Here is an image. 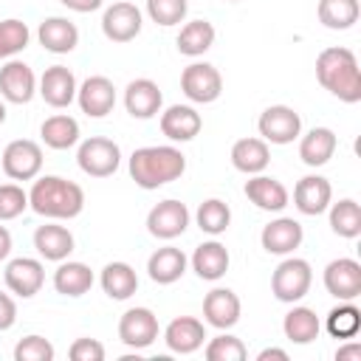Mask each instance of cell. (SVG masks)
Returning a JSON list of instances; mask_svg holds the SVG:
<instances>
[{
    "mask_svg": "<svg viewBox=\"0 0 361 361\" xmlns=\"http://www.w3.org/2000/svg\"><path fill=\"white\" fill-rule=\"evenodd\" d=\"M28 209L48 220H71L85 209V189L59 175H42L28 192Z\"/></svg>",
    "mask_w": 361,
    "mask_h": 361,
    "instance_id": "obj_1",
    "label": "cell"
},
{
    "mask_svg": "<svg viewBox=\"0 0 361 361\" xmlns=\"http://www.w3.org/2000/svg\"><path fill=\"white\" fill-rule=\"evenodd\" d=\"M130 178L141 189H158L178 180L186 172V155L172 144L138 147L130 155Z\"/></svg>",
    "mask_w": 361,
    "mask_h": 361,
    "instance_id": "obj_2",
    "label": "cell"
},
{
    "mask_svg": "<svg viewBox=\"0 0 361 361\" xmlns=\"http://www.w3.org/2000/svg\"><path fill=\"white\" fill-rule=\"evenodd\" d=\"M316 79L336 99H341L347 104L361 102V71H358V59L350 48H344V45L324 48L316 56Z\"/></svg>",
    "mask_w": 361,
    "mask_h": 361,
    "instance_id": "obj_3",
    "label": "cell"
},
{
    "mask_svg": "<svg viewBox=\"0 0 361 361\" xmlns=\"http://www.w3.org/2000/svg\"><path fill=\"white\" fill-rule=\"evenodd\" d=\"M310 285H313V268L302 257H285L271 274V293L285 305L302 302Z\"/></svg>",
    "mask_w": 361,
    "mask_h": 361,
    "instance_id": "obj_4",
    "label": "cell"
},
{
    "mask_svg": "<svg viewBox=\"0 0 361 361\" xmlns=\"http://www.w3.org/2000/svg\"><path fill=\"white\" fill-rule=\"evenodd\" d=\"M76 164L90 178H110L121 164V149L113 138L90 135L76 149Z\"/></svg>",
    "mask_w": 361,
    "mask_h": 361,
    "instance_id": "obj_5",
    "label": "cell"
},
{
    "mask_svg": "<svg viewBox=\"0 0 361 361\" xmlns=\"http://www.w3.org/2000/svg\"><path fill=\"white\" fill-rule=\"evenodd\" d=\"M180 90L195 104H212L223 93V76L209 62H192L180 73Z\"/></svg>",
    "mask_w": 361,
    "mask_h": 361,
    "instance_id": "obj_6",
    "label": "cell"
},
{
    "mask_svg": "<svg viewBox=\"0 0 361 361\" xmlns=\"http://www.w3.org/2000/svg\"><path fill=\"white\" fill-rule=\"evenodd\" d=\"M0 164L11 180H34L42 169V147L31 138H17L6 144Z\"/></svg>",
    "mask_w": 361,
    "mask_h": 361,
    "instance_id": "obj_7",
    "label": "cell"
},
{
    "mask_svg": "<svg viewBox=\"0 0 361 361\" xmlns=\"http://www.w3.org/2000/svg\"><path fill=\"white\" fill-rule=\"evenodd\" d=\"M257 130L268 144H290L302 135V118L288 104H271L259 113Z\"/></svg>",
    "mask_w": 361,
    "mask_h": 361,
    "instance_id": "obj_8",
    "label": "cell"
},
{
    "mask_svg": "<svg viewBox=\"0 0 361 361\" xmlns=\"http://www.w3.org/2000/svg\"><path fill=\"white\" fill-rule=\"evenodd\" d=\"M161 327H158V316L149 307H130L121 313L118 319V338L124 347L130 350H147L155 338H158Z\"/></svg>",
    "mask_w": 361,
    "mask_h": 361,
    "instance_id": "obj_9",
    "label": "cell"
},
{
    "mask_svg": "<svg viewBox=\"0 0 361 361\" xmlns=\"http://www.w3.org/2000/svg\"><path fill=\"white\" fill-rule=\"evenodd\" d=\"M189 220H192V214H189L186 203L169 197V200H161V203H155L149 209L147 231L152 237H158V240H175L189 228Z\"/></svg>",
    "mask_w": 361,
    "mask_h": 361,
    "instance_id": "obj_10",
    "label": "cell"
},
{
    "mask_svg": "<svg viewBox=\"0 0 361 361\" xmlns=\"http://www.w3.org/2000/svg\"><path fill=\"white\" fill-rule=\"evenodd\" d=\"M141 25H144V17H141V8L135 3H127V0H118L113 6L104 8L102 14V31L110 42H130L141 34Z\"/></svg>",
    "mask_w": 361,
    "mask_h": 361,
    "instance_id": "obj_11",
    "label": "cell"
},
{
    "mask_svg": "<svg viewBox=\"0 0 361 361\" xmlns=\"http://www.w3.org/2000/svg\"><path fill=\"white\" fill-rule=\"evenodd\" d=\"M324 288L338 302H355L361 296V265L353 257H338L324 268Z\"/></svg>",
    "mask_w": 361,
    "mask_h": 361,
    "instance_id": "obj_12",
    "label": "cell"
},
{
    "mask_svg": "<svg viewBox=\"0 0 361 361\" xmlns=\"http://www.w3.org/2000/svg\"><path fill=\"white\" fill-rule=\"evenodd\" d=\"M37 93V76L23 59H6L0 68V99L11 104H28Z\"/></svg>",
    "mask_w": 361,
    "mask_h": 361,
    "instance_id": "obj_13",
    "label": "cell"
},
{
    "mask_svg": "<svg viewBox=\"0 0 361 361\" xmlns=\"http://www.w3.org/2000/svg\"><path fill=\"white\" fill-rule=\"evenodd\" d=\"M3 279H6V288H8L14 296L31 299V296H37V293L42 290V285H45V268H42V262L34 259V257H17V259H11V262L6 265Z\"/></svg>",
    "mask_w": 361,
    "mask_h": 361,
    "instance_id": "obj_14",
    "label": "cell"
},
{
    "mask_svg": "<svg viewBox=\"0 0 361 361\" xmlns=\"http://www.w3.org/2000/svg\"><path fill=\"white\" fill-rule=\"evenodd\" d=\"M76 102L82 107L85 116L90 118H104L113 107H116V85L96 73V76H87L79 87H76Z\"/></svg>",
    "mask_w": 361,
    "mask_h": 361,
    "instance_id": "obj_15",
    "label": "cell"
},
{
    "mask_svg": "<svg viewBox=\"0 0 361 361\" xmlns=\"http://www.w3.org/2000/svg\"><path fill=\"white\" fill-rule=\"evenodd\" d=\"M76 76H73V71L71 68H65V65H51V68H45V73L37 79V93L45 99V104H51V107H56V110H62V107H68L73 99H76Z\"/></svg>",
    "mask_w": 361,
    "mask_h": 361,
    "instance_id": "obj_16",
    "label": "cell"
},
{
    "mask_svg": "<svg viewBox=\"0 0 361 361\" xmlns=\"http://www.w3.org/2000/svg\"><path fill=\"white\" fill-rule=\"evenodd\" d=\"M243 305L231 288H212L203 299V322L217 330H231L240 322Z\"/></svg>",
    "mask_w": 361,
    "mask_h": 361,
    "instance_id": "obj_17",
    "label": "cell"
},
{
    "mask_svg": "<svg viewBox=\"0 0 361 361\" xmlns=\"http://www.w3.org/2000/svg\"><path fill=\"white\" fill-rule=\"evenodd\" d=\"M302 240H305V228H302V223L293 220V217H276V220H271V223L262 228V234H259L262 248H265L268 254H276V257L293 254V251L302 245Z\"/></svg>",
    "mask_w": 361,
    "mask_h": 361,
    "instance_id": "obj_18",
    "label": "cell"
},
{
    "mask_svg": "<svg viewBox=\"0 0 361 361\" xmlns=\"http://www.w3.org/2000/svg\"><path fill=\"white\" fill-rule=\"evenodd\" d=\"M333 203V186L327 178L322 175H305L296 180L293 186V206L307 214V217H316L322 212H327V206Z\"/></svg>",
    "mask_w": 361,
    "mask_h": 361,
    "instance_id": "obj_19",
    "label": "cell"
},
{
    "mask_svg": "<svg viewBox=\"0 0 361 361\" xmlns=\"http://www.w3.org/2000/svg\"><path fill=\"white\" fill-rule=\"evenodd\" d=\"M161 104H164V93L158 87V82L141 76V79H133L127 87H124V107L133 118H152L161 113Z\"/></svg>",
    "mask_w": 361,
    "mask_h": 361,
    "instance_id": "obj_20",
    "label": "cell"
},
{
    "mask_svg": "<svg viewBox=\"0 0 361 361\" xmlns=\"http://www.w3.org/2000/svg\"><path fill=\"white\" fill-rule=\"evenodd\" d=\"M203 341H206V327L195 316H178L164 330V344L169 347V353H178V355H189L200 350Z\"/></svg>",
    "mask_w": 361,
    "mask_h": 361,
    "instance_id": "obj_21",
    "label": "cell"
},
{
    "mask_svg": "<svg viewBox=\"0 0 361 361\" xmlns=\"http://www.w3.org/2000/svg\"><path fill=\"white\" fill-rule=\"evenodd\" d=\"M200 127H203V118L192 104H169L161 113V133L175 144L192 141L200 133Z\"/></svg>",
    "mask_w": 361,
    "mask_h": 361,
    "instance_id": "obj_22",
    "label": "cell"
},
{
    "mask_svg": "<svg viewBox=\"0 0 361 361\" xmlns=\"http://www.w3.org/2000/svg\"><path fill=\"white\" fill-rule=\"evenodd\" d=\"M245 197L257 209H262V212H282L290 203V195H288L285 183L276 180V178H271V175H262V172L259 175H251L245 180Z\"/></svg>",
    "mask_w": 361,
    "mask_h": 361,
    "instance_id": "obj_23",
    "label": "cell"
},
{
    "mask_svg": "<svg viewBox=\"0 0 361 361\" xmlns=\"http://www.w3.org/2000/svg\"><path fill=\"white\" fill-rule=\"evenodd\" d=\"M37 39L51 54H71L79 45V28L68 17H45L37 28Z\"/></svg>",
    "mask_w": 361,
    "mask_h": 361,
    "instance_id": "obj_24",
    "label": "cell"
},
{
    "mask_svg": "<svg viewBox=\"0 0 361 361\" xmlns=\"http://www.w3.org/2000/svg\"><path fill=\"white\" fill-rule=\"evenodd\" d=\"M189 262H192V271H195L200 279L217 282L220 276H226V271H228V265H231V257H228V248H226L223 243L206 240V243H200V245L195 248V254H192Z\"/></svg>",
    "mask_w": 361,
    "mask_h": 361,
    "instance_id": "obj_25",
    "label": "cell"
},
{
    "mask_svg": "<svg viewBox=\"0 0 361 361\" xmlns=\"http://www.w3.org/2000/svg\"><path fill=\"white\" fill-rule=\"evenodd\" d=\"M34 248L42 259L48 262H62L71 257L73 251V234L59 226V223H45V226H37L34 231Z\"/></svg>",
    "mask_w": 361,
    "mask_h": 361,
    "instance_id": "obj_26",
    "label": "cell"
},
{
    "mask_svg": "<svg viewBox=\"0 0 361 361\" xmlns=\"http://www.w3.org/2000/svg\"><path fill=\"white\" fill-rule=\"evenodd\" d=\"M186 265H189V259H186V254H183L180 248L164 245V248H155V251L149 254V259H147V274H149V279L158 282V285H172V282H178V279L186 274Z\"/></svg>",
    "mask_w": 361,
    "mask_h": 361,
    "instance_id": "obj_27",
    "label": "cell"
},
{
    "mask_svg": "<svg viewBox=\"0 0 361 361\" xmlns=\"http://www.w3.org/2000/svg\"><path fill=\"white\" fill-rule=\"evenodd\" d=\"M271 164V149L268 141L262 138H240L231 147V166L243 175H259Z\"/></svg>",
    "mask_w": 361,
    "mask_h": 361,
    "instance_id": "obj_28",
    "label": "cell"
},
{
    "mask_svg": "<svg viewBox=\"0 0 361 361\" xmlns=\"http://www.w3.org/2000/svg\"><path fill=\"white\" fill-rule=\"evenodd\" d=\"M338 147V138L330 127H313L299 138V158L307 166H324Z\"/></svg>",
    "mask_w": 361,
    "mask_h": 361,
    "instance_id": "obj_29",
    "label": "cell"
},
{
    "mask_svg": "<svg viewBox=\"0 0 361 361\" xmlns=\"http://www.w3.org/2000/svg\"><path fill=\"white\" fill-rule=\"evenodd\" d=\"M282 333L293 344H310V341L319 338L322 322H319V316H316L313 307H305V305H296L293 302V307L282 319Z\"/></svg>",
    "mask_w": 361,
    "mask_h": 361,
    "instance_id": "obj_30",
    "label": "cell"
},
{
    "mask_svg": "<svg viewBox=\"0 0 361 361\" xmlns=\"http://www.w3.org/2000/svg\"><path fill=\"white\" fill-rule=\"evenodd\" d=\"M54 288H56V293L71 296V299L85 296L93 288V271H90V265L76 262V259H62L59 268L54 271Z\"/></svg>",
    "mask_w": 361,
    "mask_h": 361,
    "instance_id": "obj_31",
    "label": "cell"
},
{
    "mask_svg": "<svg viewBox=\"0 0 361 361\" xmlns=\"http://www.w3.org/2000/svg\"><path fill=\"white\" fill-rule=\"evenodd\" d=\"M99 285L110 299L124 302L138 290V274H135V268L130 262H107L102 268Z\"/></svg>",
    "mask_w": 361,
    "mask_h": 361,
    "instance_id": "obj_32",
    "label": "cell"
},
{
    "mask_svg": "<svg viewBox=\"0 0 361 361\" xmlns=\"http://www.w3.org/2000/svg\"><path fill=\"white\" fill-rule=\"evenodd\" d=\"M39 138L51 149H71L73 144H79V121L68 113H54L42 121Z\"/></svg>",
    "mask_w": 361,
    "mask_h": 361,
    "instance_id": "obj_33",
    "label": "cell"
},
{
    "mask_svg": "<svg viewBox=\"0 0 361 361\" xmlns=\"http://www.w3.org/2000/svg\"><path fill=\"white\" fill-rule=\"evenodd\" d=\"M214 37H217V31H214V25L209 20H192V23H186L180 28L175 42H178V51L183 56L195 59V56H203L214 45Z\"/></svg>",
    "mask_w": 361,
    "mask_h": 361,
    "instance_id": "obj_34",
    "label": "cell"
},
{
    "mask_svg": "<svg viewBox=\"0 0 361 361\" xmlns=\"http://www.w3.org/2000/svg\"><path fill=\"white\" fill-rule=\"evenodd\" d=\"M319 23L330 31H347L358 23V14H361V6L358 0H319Z\"/></svg>",
    "mask_w": 361,
    "mask_h": 361,
    "instance_id": "obj_35",
    "label": "cell"
},
{
    "mask_svg": "<svg viewBox=\"0 0 361 361\" xmlns=\"http://www.w3.org/2000/svg\"><path fill=\"white\" fill-rule=\"evenodd\" d=\"M195 223H197V228H200L203 234L220 237V234L231 226V209H228V203H223L220 197H209V200H203V203L197 206Z\"/></svg>",
    "mask_w": 361,
    "mask_h": 361,
    "instance_id": "obj_36",
    "label": "cell"
},
{
    "mask_svg": "<svg viewBox=\"0 0 361 361\" xmlns=\"http://www.w3.org/2000/svg\"><path fill=\"white\" fill-rule=\"evenodd\" d=\"M330 228L333 234L344 240H355L361 234V206L353 197H344L338 203H330Z\"/></svg>",
    "mask_w": 361,
    "mask_h": 361,
    "instance_id": "obj_37",
    "label": "cell"
},
{
    "mask_svg": "<svg viewBox=\"0 0 361 361\" xmlns=\"http://www.w3.org/2000/svg\"><path fill=\"white\" fill-rule=\"evenodd\" d=\"M324 327L333 338H355L358 330H361V310L355 307V302H338L327 319H324Z\"/></svg>",
    "mask_w": 361,
    "mask_h": 361,
    "instance_id": "obj_38",
    "label": "cell"
},
{
    "mask_svg": "<svg viewBox=\"0 0 361 361\" xmlns=\"http://www.w3.org/2000/svg\"><path fill=\"white\" fill-rule=\"evenodd\" d=\"M28 39H31V31L23 20L17 17L0 20V59H14L20 51L28 48Z\"/></svg>",
    "mask_w": 361,
    "mask_h": 361,
    "instance_id": "obj_39",
    "label": "cell"
},
{
    "mask_svg": "<svg viewBox=\"0 0 361 361\" xmlns=\"http://www.w3.org/2000/svg\"><path fill=\"white\" fill-rule=\"evenodd\" d=\"M203 355H206V361H243L248 355V350L237 336L220 333L203 347Z\"/></svg>",
    "mask_w": 361,
    "mask_h": 361,
    "instance_id": "obj_40",
    "label": "cell"
},
{
    "mask_svg": "<svg viewBox=\"0 0 361 361\" xmlns=\"http://www.w3.org/2000/svg\"><path fill=\"white\" fill-rule=\"evenodd\" d=\"M189 11V0H147V14L152 23L169 28V25H178L183 23Z\"/></svg>",
    "mask_w": 361,
    "mask_h": 361,
    "instance_id": "obj_41",
    "label": "cell"
},
{
    "mask_svg": "<svg viewBox=\"0 0 361 361\" xmlns=\"http://www.w3.org/2000/svg\"><path fill=\"white\" fill-rule=\"evenodd\" d=\"M54 355H56L54 344L37 333L20 338L14 347V361H54Z\"/></svg>",
    "mask_w": 361,
    "mask_h": 361,
    "instance_id": "obj_42",
    "label": "cell"
},
{
    "mask_svg": "<svg viewBox=\"0 0 361 361\" xmlns=\"http://www.w3.org/2000/svg\"><path fill=\"white\" fill-rule=\"evenodd\" d=\"M28 209V192L17 183H0V223L20 217Z\"/></svg>",
    "mask_w": 361,
    "mask_h": 361,
    "instance_id": "obj_43",
    "label": "cell"
},
{
    "mask_svg": "<svg viewBox=\"0 0 361 361\" xmlns=\"http://www.w3.org/2000/svg\"><path fill=\"white\" fill-rule=\"evenodd\" d=\"M68 355L71 361H104V344L96 338H76Z\"/></svg>",
    "mask_w": 361,
    "mask_h": 361,
    "instance_id": "obj_44",
    "label": "cell"
},
{
    "mask_svg": "<svg viewBox=\"0 0 361 361\" xmlns=\"http://www.w3.org/2000/svg\"><path fill=\"white\" fill-rule=\"evenodd\" d=\"M14 322H17V302L0 290V333L14 327Z\"/></svg>",
    "mask_w": 361,
    "mask_h": 361,
    "instance_id": "obj_45",
    "label": "cell"
},
{
    "mask_svg": "<svg viewBox=\"0 0 361 361\" xmlns=\"http://www.w3.org/2000/svg\"><path fill=\"white\" fill-rule=\"evenodd\" d=\"M65 8H71V11H76V14H90V11H96V8H102V3L104 0H59Z\"/></svg>",
    "mask_w": 361,
    "mask_h": 361,
    "instance_id": "obj_46",
    "label": "cell"
},
{
    "mask_svg": "<svg viewBox=\"0 0 361 361\" xmlns=\"http://www.w3.org/2000/svg\"><path fill=\"white\" fill-rule=\"evenodd\" d=\"M358 358H361V344L353 338H347V344L336 350V361H358Z\"/></svg>",
    "mask_w": 361,
    "mask_h": 361,
    "instance_id": "obj_47",
    "label": "cell"
},
{
    "mask_svg": "<svg viewBox=\"0 0 361 361\" xmlns=\"http://www.w3.org/2000/svg\"><path fill=\"white\" fill-rule=\"evenodd\" d=\"M268 358H279V361H288V350H279V347H265L257 353V361H268Z\"/></svg>",
    "mask_w": 361,
    "mask_h": 361,
    "instance_id": "obj_48",
    "label": "cell"
},
{
    "mask_svg": "<svg viewBox=\"0 0 361 361\" xmlns=\"http://www.w3.org/2000/svg\"><path fill=\"white\" fill-rule=\"evenodd\" d=\"M11 254V231L6 226H0V262Z\"/></svg>",
    "mask_w": 361,
    "mask_h": 361,
    "instance_id": "obj_49",
    "label": "cell"
},
{
    "mask_svg": "<svg viewBox=\"0 0 361 361\" xmlns=\"http://www.w3.org/2000/svg\"><path fill=\"white\" fill-rule=\"evenodd\" d=\"M6 121V104H3V99H0V124Z\"/></svg>",
    "mask_w": 361,
    "mask_h": 361,
    "instance_id": "obj_50",
    "label": "cell"
},
{
    "mask_svg": "<svg viewBox=\"0 0 361 361\" xmlns=\"http://www.w3.org/2000/svg\"><path fill=\"white\" fill-rule=\"evenodd\" d=\"M228 3H240V0H228Z\"/></svg>",
    "mask_w": 361,
    "mask_h": 361,
    "instance_id": "obj_51",
    "label": "cell"
}]
</instances>
